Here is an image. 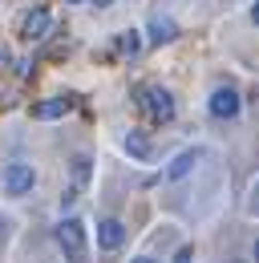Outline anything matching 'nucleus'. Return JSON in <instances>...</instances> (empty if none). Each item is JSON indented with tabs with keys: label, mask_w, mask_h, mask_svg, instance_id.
Returning <instances> with one entry per match:
<instances>
[{
	"label": "nucleus",
	"mask_w": 259,
	"mask_h": 263,
	"mask_svg": "<svg viewBox=\"0 0 259 263\" xmlns=\"http://www.w3.org/2000/svg\"><path fill=\"white\" fill-rule=\"evenodd\" d=\"M57 247L65 251V259L85 263V223L81 219H65L57 227Z\"/></svg>",
	"instance_id": "1"
},
{
	"label": "nucleus",
	"mask_w": 259,
	"mask_h": 263,
	"mask_svg": "<svg viewBox=\"0 0 259 263\" xmlns=\"http://www.w3.org/2000/svg\"><path fill=\"white\" fill-rule=\"evenodd\" d=\"M142 109L154 118V122H174V98H170V89H162V85H150V89H142Z\"/></svg>",
	"instance_id": "2"
},
{
	"label": "nucleus",
	"mask_w": 259,
	"mask_h": 263,
	"mask_svg": "<svg viewBox=\"0 0 259 263\" xmlns=\"http://www.w3.org/2000/svg\"><path fill=\"white\" fill-rule=\"evenodd\" d=\"M207 109H211V118H219V122H231V118H239V109H243V98H239V89H231V85H219L211 101H207Z\"/></svg>",
	"instance_id": "3"
},
{
	"label": "nucleus",
	"mask_w": 259,
	"mask_h": 263,
	"mask_svg": "<svg viewBox=\"0 0 259 263\" xmlns=\"http://www.w3.org/2000/svg\"><path fill=\"white\" fill-rule=\"evenodd\" d=\"M32 182H36V170L29 162H8V170H4V195H29Z\"/></svg>",
	"instance_id": "4"
},
{
	"label": "nucleus",
	"mask_w": 259,
	"mask_h": 263,
	"mask_svg": "<svg viewBox=\"0 0 259 263\" xmlns=\"http://www.w3.org/2000/svg\"><path fill=\"white\" fill-rule=\"evenodd\" d=\"M21 36H25V41L53 36V12H49V8H32L29 16H25V25H21Z\"/></svg>",
	"instance_id": "5"
},
{
	"label": "nucleus",
	"mask_w": 259,
	"mask_h": 263,
	"mask_svg": "<svg viewBox=\"0 0 259 263\" xmlns=\"http://www.w3.org/2000/svg\"><path fill=\"white\" fill-rule=\"evenodd\" d=\"M122 239H126V223H122V219H101V223H97V243H101L105 251H118Z\"/></svg>",
	"instance_id": "6"
},
{
	"label": "nucleus",
	"mask_w": 259,
	"mask_h": 263,
	"mask_svg": "<svg viewBox=\"0 0 259 263\" xmlns=\"http://www.w3.org/2000/svg\"><path fill=\"white\" fill-rule=\"evenodd\" d=\"M198 158H202V150H182V154H178L174 162L166 166V178H170V182H178V178H187V174L194 170V162H198Z\"/></svg>",
	"instance_id": "7"
},
{
	"label": "nucleus",
	"mask_w": 259,
	"mask_h": 263,
	"mask_svg": "<svg viewBox=\"0 0 259 263\" xmlns=\"http://www.w3.org/2000/svg\"><path fill=\"white\" fill-rule=\"evenodd\" d=\"M126 150H130V158H138V162H150V158H154V146H150V138L142 130L126 134Z\"/></svg>",
	"instance_id": "8"
},
{
	"label": "nucleus",
	"mask_w": 259,
	"mask_h": 263,
	"mask_svg": "<svg viewBox=\"0 0 259 263\" xmlns=\"http://www.w3.org/2000/svg\"><path fill=\"white\" fill-rule=\"evenodd\" d=\"M65 114H69V98H49L32 105V118H41V122H53V118H65Z\"/></svg>",
	"instance_id": "9"
},
{
	"label": "nucleus",
	"mask_w": 259,
	"mask_h": 263,
	"mask_svg": "<svg viewBox=\"0 0 259 263\" xmlns=\"http://www.w3.org/2000/svg\"><path fill=\"white\" fill-rule=\"evenodd\" d=\"M174 36H178V25L170 16H154L150 21V45H170Z\"/></svg>",
	"instance_id": "10"
},
{
	"label": "nucleus",
	"mask_w": 259,
	"mask_h": 263,
	"mask_svg": "<svg viewBox=\"0 0 259 263\" xmlns=\"http://www.w3.org/2000/svg\"><path fill=\"white\" fill-rule=\"evenodd\" d=\"M138 49H142V36L134 33V29H126V33L118 36V53L122 57H138Z\"/></svg>",
	"instance_id": "11"
},
{
	"label": "nucleus",
	"mask_w": 259,
	"mask_h": 263,
	"mask_svg": "<svg viewBox=\"0 0 259 263\" xmlns=\"http://www.w3.org/2000/svg\"><path fill=\"white\" fill-rule=\"evenodd\" d=\"M73 174H77V182H85V178H89V158H85V154H77V158H73Z\"/></svg>",
	"instance_id": "12"
},
{
	"label": "nucleus",
	"mask_w": 259,
	"mask_h": 263,
	"mask_svg": "<svg viewBox=\"0 0 259 263\" xmlns=\"http://www.w3.org/2000/svg\"><path fill=\"white\" fill-rule=\"evenodd\" d=\"M174 263H191V251H187V247H182V251H178V255H174Z\"/></svg>",
	"instance_id": "13"
},
{
	"label": "nucleus",
	"mask_w": 259,
	"mask_h": 263,
	"mask_svg": "<svg viewBox=\"0 0 259 263\" xmlns=\"http://www.w3.org/2000/svg\"><path fill=\"white\" fill-rule=\"evenodd\" d=\"M130 263H158V259H150V255H138V259H130Z\"/></svg>",
	"instance_id": "14"
},
{
	"label": "nucleus",
	"mask_w": 259,
	"mask_h": 263,
	"mask_svg": "<svg viewBox=\"0 0 259 263\" xmlns=\"http://www.w3.org/2000/svg\"><path fill=\"white\" fill-rule=\"evenodd\" d=\"M251 21H255V25H259V0H255V8H251Z\"/></svg>",
	"instance_id": "15"
},
{
	"label": "nucleus",
	"mask_w": 259,
	"mask_h": 263,
	"mask_svg": "<svg viewBox=\"0 0 259 263\" xmlns=\"http://www.w3.org/2000/svg\"><path fill=\"white\" fill-rule=\"evenodd\" d=\"M94 4H97V8H109V4H114V0H94Z\"/></svg>",
	"instance_id": "16"
},
{
	"label": "nucleus",
	"mask_w": 259,
	"mask_h": 263,
	"mask_svg": "<svg viewBox=\"0 0 259 263\" xmlns=\"http://www.w3.org/2000/svg\"><path fill=\"white\" fill-rule=\"evenodd\" d=\"M251 255H255V263H259V239H255V247H251Z\"/></svg>",
	"instance_id": "17"
},
{
	"label": "nucleus",
	"mask_w": 259,
	"mask_h": 263,
	"mask_svg": "<svg viewBox=\"0 0 259 263\" xmlns=\"http://www.w3.org/2000/svg\"><path fill=\"white\" fill-rule=\"evenodd\" d=\"M65 4H81V0H65Z\"/></svg>",
	"instance_id": "18"
}]
</instances>
